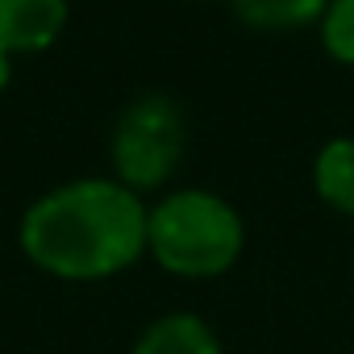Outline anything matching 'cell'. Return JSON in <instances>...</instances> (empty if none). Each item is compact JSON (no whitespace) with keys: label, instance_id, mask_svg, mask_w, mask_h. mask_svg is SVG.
Instances as JSON below:
<instances>
[{"label":"cell","instance_id":"obj_1","mask_svg":"<svg viewBox=\"0 0 354 354\" xmlns=\"http://www.w3.org/2000/svg\"><path fill=\"white\" fill-rule=\"evenodd\" d=\"M146 213L117 180H75L26 209L21 250L55 279H109L146 254Z\"/></svg>","mask_w":354,"mask_h":354},{"label":"cell","instance_id":"obj_2","mask_svg":"<svg viewBox=\"0 0 354 354\" xmlns=\"http://www.w3.org/2000/svg\"><path fill=\"white\" fill-rule=\"evenodd\" d=\"M246 230L230 201L205 188H180L146 213V250L167 275L213 279L242 254Z\"/></svg>","mask_w":354,"mask_h":354},{"label":"cell","instance_id":"obj_3","mask_svg":"<svg viewBox=\"0 0 354 354\" xmlns=\"http://www.w3.org/2000/svg\"><path fill=\"white\" fill-rule=\"evenodd\" d=\"M184 150H188V121L184 109L167 92H146L117 113L109 158L117 171V184H125L129 192L142 196L162 188L180 171Z\"/></svg>","mask_w":354,"mask_h":354},{"label":"cell","instance_id":"obj_4","mask_svg":"<svg viewBox=\"0 0 354 354\" xmlns=\"http://www.w3.org/2000/svg\"><path fill=\"white\" fill-rule=\"evenodd\" d=\"M67 26V0H0V55H38Z\"/></svg>","mask_w":354,"mask_h":354},{"label":"cell","instance_id":"obj_5","mask_svg":"<svg viewBox=\"0 0 354 354\" xmlns=\"http://www.w3.org/2000/svg\"><path fill=\"white\" fill-rule=\"evenodd\" d=\"M133 354H221V342L196 313H167L138 337Z\"/></svg>","mask_w":354,"mask_h":354},{"label":"cell","instance_id":"obj_6","mask_svg":"<svg viewBox=\"0 0 354 354\" xmlns=\"http://www.w3.org/2000/svg\"><path fill=\"white\" fill-rule=\"evenodd\" d=\"M313 188L333 213L354 217V138H333L321 146L313 162Z\"/></svg>","mask_w":354,"mask_h":354},{"label":"cell","instance_id":"obj_7","mask_svg":"<svg viewBox=\"0 0 354 354\" xmlns=\"http://www.w3.org/2000/svg\"><path fill=\"white\" fill-rule=\"evenodd\" d=\"M234 17L250 30H304L325 17L329 0H230Z\"/></svg>","mask_w":354,"mask_h":354},{"label":"cell","instance_id":"obj_8","mask_svg":"<svg viewBox=\"0 0 354 354\" xmlns=\"http://www.w3.org/2000/svg\"><path fill=\"white\" fill-rule=\"evenodd\" d=\"M321 42L337 63L354 67V0H329L321 17Z\"/></svg>","mask_w":354,"mask_h":354},{"label":"cell","instance_id":"obj_9","mask_svg":"<svg viewBox=\"0 0 354 354\" xmlns=\"http://www.w3.org/2000/svg\"><path fill=\"white\" fill-rule=\"evenodd\" d=\"M9 75H13V63H9V55H0V92H5Z\"/></svg>","mask_w":354,"mask_h":354}]
</instances>
